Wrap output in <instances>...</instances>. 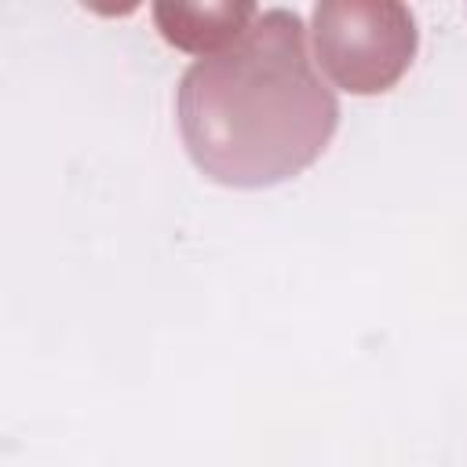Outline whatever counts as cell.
<instances>
[{
    "label": "cell",
    "instance_id": "6da1fadb",
    "mask_svg": "<svg viewBox=\"0 0 467 467\" xmlns=\"http://www.w3.org/2000/svg\"><path fill=\"white\" fill-rule=\"evenodd\" d=\"M175 117L204 179L266 190L296 179L325 153L339 128V102L314 69L303 15L266 7L230 47L186 66Z\"/></svg>",
    "mask_w": 467,
    "mask_h": 467
},
{
    "label": "cell",
    "instance_id": "7a4b0ae2",
    "mask_svg": "<svg viewBox=\"0 0 467 467\" xmlns=\"http://www.w3.org/2000/svg\"><path fill=\"white\" fill-rule=\"evenodd\" d=\"M314 55L350 95L390 91L416 58V15L401 0H321L314 7Z\"/></svg>",
    "mask_w": 467,
    "mask_h": 467
},
{
    "label": "cell",
    "instance_id": "3957f363",
    "mask_svg": "<svg viewBox=\"0 0 467 467\" xmlns=\"http://www.w3.org/2000/svg\"><path fill=\"white\" fill-rule=\"evenodd\" d=\"M153 22L161 29V36L179 47L190 51L197 58L215 55L223 47H230L248 22L259 15L255 4L248 0H212V4H153Z\"/></svg>",
    "mask_w": 467,
    "mask_h": 467
}]
</instances>
